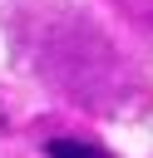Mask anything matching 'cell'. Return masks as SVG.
<instances>
[{"instance_id":"cell-1","label":"cell","mask_w":153,"mask_h":158,"mask_svg":"<svg viewBox=\"0 0 153 158\" xmlns=\"http://www.w3.org/2000/svg\"><path fill=\"white\" fill-rule=\"evenodd\" d=\"M44 158H114V153L104 143H94V138H49Z\"/></svg>"}]
</instances>
